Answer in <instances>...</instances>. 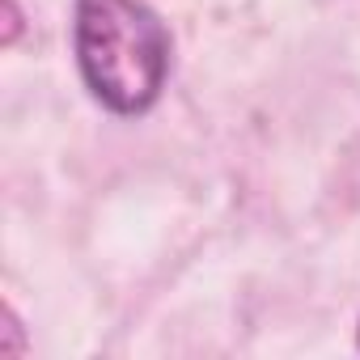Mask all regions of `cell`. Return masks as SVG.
<instances>
[{
    "label": "cell",
    "mask_w": 360,
    "mask_h": 360,
    "mask_svg": "<svg viewBox=\"0 0 360 360\" xmlns=\"http://www.w3.org/2000/svg\"><path fill=\"white\" fill-rule=\"evenodd\" d=\"M77 64L115 115H140L169 77V34L140 0H77Z\"/></svg>",
    "instance_id": "cell-1"
}]
</instances>
